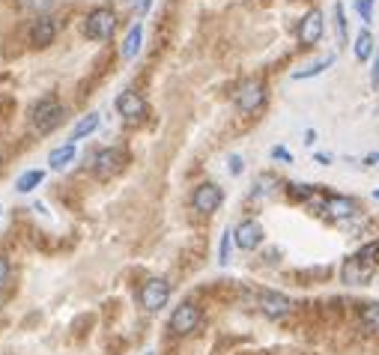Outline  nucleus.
<instances>
[{
  "mask_svg": "<svg viewBox=\"0 0 379 355\" xmlns=\"http://www.w3.org/2000/svg\"><path fill=\"white\" fill-rule=\"evenodd\" d=\"M60 123H63V107H60L54 96L39 98L33 105V111H30V125H33V132H39V135L54 132Z\"/></svg>",
  "mask_w": 379,
  "mask_h": 355,
  "instance_id": "obj_1",
  "label": "nucleus"
},
{
  "mask_svg": "<svg viewBox=\"0 0 379 355\" xmlns=\"http://www.w3.org/2000/svg\"><path fill=\"white\" fill-rule=\"evenodd\" d=\"M114 31H117V15H114V9H108V6H96L93 12L84 18V36L93 39V42L111 39Z\"/></svg>",
  "mask_w": 379,
  "mask_h": 355,
  "instance_id": "obj_2",
  "label": "nucleus"
},
{
  "mask_svg": "<svg viewBox=\"0 0 379 355\" xmlns=\"http://www.w3.org/2000/svg\"><path fill=\"white\" fill-rule=\"evenodd\" d=\"M233 102L242 114L260 111L263 102H266V84L260 81V78H248V81L239 84V90L233 93Z\"/></svg>",
  "mask_w": 379,
  "mask_h": 355,
  "instance_id": "obj_3",
  "label": "nucleus"
},
{
  "mask_svg": "<svg viewBox=\"0 0 379 355\" xmlns=\"http://www.w3.org/2000/svg\"><path fill=\"white\" fill-rule=\"evenodd\" d=\"M137 299H141V308L144 311H162L167 302H171V284L165 278H149L141 284V293H137Z\"/></svg>",
  "mask_w": 379,
  "mask_h": 355,
  "instance_id": "obj_4",
  "label": "nucleus"
},
{
  "mask_svg": "<svg viewBox=\"0 0 379 355\" xmlns=\"http://www.w3.org/2000/svg\"><path fill=\"white\" fill-rule=\"evenodd\" d=\"M373 272H376V263H367L364 257L353 254V257H346L341 266V281L346 287H364V284H371Z\"/></svg>",
  "mask_w": 379,
  "mask_h": 355,
  "instance_id": "obj_5",
  "label": "nucleus"
},
{
  "mask_svg": "<svg viewBox=\"0 0 379 355\" xmlns=\"http://www.w3.org/2000/svg\"><path fill=\"white\" fill-rule=\"evenodd\" d=\"M201 320H203V313H201V308H197L194 302H183L179 308H174V313H171V331L174 334H179V338H185V334H192V331H197V325H201Z\"/></svg>",
  "mask_w": 379,
  "mask_h": 355,
  "instance_id": "obj_6",
  "label": "nucleus"
},
{
  "mask_svg": "<svg viewBox=\"0 0 379 355\" xmlns=\"http://www.w3.org/2000/svg\"><path fill=\"white\" fill-rule=\"evenodd\" d=\"M257 308H260L266 320H284L293 313V299L278 290H263L260 299H257Z\"/></svg>",
  "mask_w": 379,
  "mask_h": 355,
  "instance_id": "obj_7",
  "label": "nucleus"
},
{
  "mask_svg": "<svg viewBox=\"0 0 379 355\" xmlns=\"http://www.w3.org/2000/svg\"><path fill=\"white\" fill-rule=\"evenodd\" d=\"M123 164H126V153L119 150V146H105V150H99L93 155V173L99 180H111V176H117L123 171Z\"/></svg>",
  "mask_w": 379,
  "mask_h": 355,
  "instance_id": "obj_8",
  "label": "nucleus"
},
{
  "mask_svg": "<svg viewBox=\"0 0 379 355\" xmlns=\"http://www.w3.org/2000/svg\"><path fill=\"white\" fill-rule=\"evenodd\" d=\"M221 203H224V191L218 189L215 182H201L192 191V206H194V212H201V215L218 212V206Z\"/></svg>",
  "mask_w": 379,
  "mask_h": 355,
  "instance_id": "obj_9",
  "label": "nucleus"
},
{
  "mask_svg": "<svg viewBox=\"0 0 379 355\" xmlns=\"http://www.w3.org/2000/svg\"><path fill=\"white\" fill-rule=\"evenodd\" d=\"M233 239H236V245H239L242 251H254V248H260L263 239H266L263 224H260V221H254V218L239 221V224H236V230H233Z\"/></svg>",
  "mask_w": 379,
  "mask_h": 355,
  "instance_id": "obj_10",
  "label": "nucleus"
},
{
  "mask_svg": "<svg viewBox=\"0 0 379 355\" xmlns=\"http://www.w3.org/2000/svg\"><path fill=\"white\" fill-rule=\"evenodd\" d=\"M323 33H326V18H323L320 9H311V12L298 21V42L305 48H311V45L320 42Z\"/></svg>",
  "mask_w": 379,
  "mask_h": 355,
  "instance_id": "obj_11",
  "label": "nucleus"
},
{
  "mask_svg": "<svg viewBox=\"0 0 379 355\" xmlns=\"http://www.w3.org/2000/svg\"><path fill=\"white\" fill-rule=\"evenodd\" d=\"M30 45L33 48H48V45H54V39H57V24H54V18H48V15H39L33 24H30Z\"/></svg>",
  "mask_w": 379,
  "mask_h": 355,
  "instance_id": "obj_12",
  "label": "nucleus"
},
{
  "mask_svg": "<svg viewBox=\"0 0 379 355\" xmlns=\"http://www.w3.org/2000/svg\"><path fill=\"white\" fill-rule=\"evenodd\" d=\"M323 212H328V218H335V221H346V218H355L358 215V203L346 194H332L323 203Z\"/></svg>",
  "mask_w": 379,
  "mask_h": 355,
  "instance_id": "obj_13",
  "label": "nucleus"
},
{
  "mask_svg": "<svg viewBox=\"0 0 379 355\" xmlns=\"http://www.w3.org/2000/svg\"><path fill=\"white\" fill-rule=\"evenodd\" d=\"M117 114L126 116V120H141V116L146 114V102L141 98V93L123 90L117 96Z\"/></svg>",
  "mask_w": 379,
  "mask_h": 355,
  "instance_id": "obj_14",
  "label": "nucleus"
},
{
  "mask_svg": "<svg viewBox=\"0 0 379 355\" xmlns=\"http://www.w3.org/2000/svg\"><path fill=\"white\" fill-rule=\"evenodd\" d=\"M353 54H355V60H362V63L373 60L376 48H373V33L367 31V27H362V31L355 33V39H353Z\"/></svg>",
  "mask_w": 379,
  "mask_h": 355,
  "instance_id": "obj_15",
  "label": "nucleus"
},
{
  "mask_svg": "<svg viewBox=\"0 0 379 355\" xmlns=\"http://www.w3.org/2000/svg\"><path fill=\"white\" fill-rule=\"evenodd\" d=\"M328 66H335V54H326V57H320V60L308 63V66H302V69H296V72H293L290 78H293V81H308V78L323 75Z\"/></svg>",
  "mask_w": 379,
  "mask_h": 355,
  "instance_id": "obj_16",
  "label": "nucleus"
},
{
  "mask_svg": "<svg viewBox=\"0 0 379 355\" xmlns=\"http://www.w3.org/2000/svg\"><path fill=\"white\" fill-rule=\"evenodd\" d=\"M141 42H144V27L135 24L123 39V60H135L137 51H141Z\"/></svg>",
  "mask_w": 379,
  "mask_h": 355,
  "instance_id": "obj_17",
  "label": "nucleus"
},
{
  "mask_svg": "<svg viewBox=\"0 0 379 355\" xmlns=\"http://www.w3.org/2000/svg\"><path fill=\"white\" fill-rule=\"evenodd\" d=\"M358 325H362L367 334H379V302L364 304L362 313H358Z\"/></svg>",
  "mask_w": 379,
  "mask_h": 355,
  "instance_id": "obj_18",
  "label": "nucleus"
},
{
  "mask_svg": "<svg viewBox=\"0 0 379 355\" xmlns=\"http://www.w3.org/2000/svg\"><path fill=\"white\" fill-rule=\"evenodd\" d=\"M75 159V144H63L57 146V150H51V155H48V164H51V171H63V167H69Z\"/></svg>",
  "mask_w": 379,
  "mask_h": 355,
  "instance_id": "obj_19",
  "label": "nucleus"
},
{
  "mask_svg": "<svg viewBox=\"0 0 379 355\" xmlns=\"http://www.w3.org/2000/svg\"><path fill=\"white\" fill-rule=\"evenodd\" d=\"M96 129H99V114L93 111V114H87V116H81V120H78V125L72 129V137H69V144L84 141V137H90Z\"/></svg>",
  "mask_w": 379,
  "mask_h": 355,
  "instance_id": "obj_20",
  "label": "nucleus"
},
{
  "mask_svg": "<svg viewBox=\"0 0 379 355\" xmlns=\"http://www.w3.org/2000/svg\"><path fill=\"white\" fill-rule=\"evenodd\" d=\"M45 180V171H24L22 176L15 180V191H22V194H30L33 189H39Z\"/></svg>",
  "mask_w": 379,
  "mask_h": 355,
  "instance_id": "obj_21",
  "label": "nucleus"
},
{
  "mask_svg": "<svg viewBox=\"0 0 379 355\" xmlns=\"http://www.w3.org/2000/svg\"><path fill=\"white\" fill-rule=\"evenodd\" d=\"M335 21H337V36H341V42L346 45V42H350V27H346V9H344V3H335Z\"/></svg>",
  "mask_w": 379,
  "mask_h": 355,
  "instance_id": "obj_22",
  "label": "nucleus"
},
{
  "mask_svg": "<svg viewBox=\"0 0 379 355\" xmlns=\"http://www.w3.org/2000/svg\"><path fill=\"white\" fill-rule=\"evenodd\" d=\"M353 6H355V12L364 24L373 21V0H353Z\"/></svg>",
  "mask_w": 379,
  "mask_h": 355,
  "instance_id": "obj_23",
  "label": "nucleus"
},
{
  "mask_svg": "<svg viewBox=\"0 0 379 355\" xmlns=\"http://www.w3.org/2000/svg\"><path fill=\"white\" fill-rule=\"evenodd\" d=\"M233 242H236L233 233L224 230V236H221V248H218V263H221V266L230 263V245H233Z\"/></svg>",
  "mask_w": 379,
  "mask_h": 355,
  "instance_id": "obj_24",
  "label": "nucleus"
},
{
  "mask_svg": "<svg viewBox=\"0 0 379 355\" xmlns=\"http://www.w3.org/2000/svg\"><path fill=\"white\" fill-rule=\"evenodd\" d=\"M272 159L290 164V162H293V153H290V150H284V146H272Z\"/></svg>",
  "mask_w": 379,
  "mask_h": 355,
  "instance_id": "obj_25",
  "label": "nucleus"
},
{
  "mask_svg": "<svg viewBox=\"0 0 379 355\" xmlns=\"http://www.w3.org/2000/svg\"><path fill=\"white\" fill-rule=\"evenodd\" d=\"M371 87L379 90V51L373 54V66H371Z\"/></svg>",
  "mask_w": 379,
  "mask_h": 355,
  "instance_id": "obj_26",
  "label": "nucleus"
},
{
  "mask_svg": "<svg viewBox=\"0 0 379 355\" xmlns=\"http://www.w3.org/2000/svg\"><path fill=\"white\" fill-rule=\"evenodd\" d=\"M149 6H153V0H132V9H135L137 15H146Z\"/></svg>",
  "mask_w": 379,
  "mask_h": 355,
  "instance_id": "obj_27",
  "label": "nucleus"
},
{
  "mask_svg": "<svg viewBox=\"0 0 379 355\" xmlns=\"http://www.w3.org/2000/svg\"><path fill=\"white\" fill-rule=\"evenodd\" d=\"M230 173L233 176L242 173V155H230Z\"/></svg>",
  "mask_w": 379,
  "mask_h": 355,
  "instance_id": "obj_28",
  "label": "nucleus"
},
{
  "mask_svg": "<svg viewBox=\"0 0 379 355\" xmlns=\"http://www.w3.org/2000/svg\"><path fill=\"white\" fill-rule=\"evenodd\" d=\"M6 278H9V260L0 254V284H6Z\"/></svg>",
  "mask_w": 379,
  "mask_h": 355,
  "instance_id": "obj_29",
  "label": "nucleus"
},
{
  "mask_svg": "<svg viewBox=\"0 0 379 355\" xmlns=\"http://www.w3.org/2000/svg\"><path fill=\"white\" fill-rule=\"evenodd\" d=\"M314 141H317V132H314V129H308V132H305V144H308V146H314Z\"/></svg>",
  "mask_w": 379,
  "mask_h": 355,
  "instance_id": "obj_30",
  "label": "nucleus"
},
{
  "mask_svg": "<svg viewBox=\"0 0 379 355\" xmlns=\"http://www.w3.org/2000/svg\"><path fill=\"white\" fill-rule=\"evenodd\" d=\"M376 162H379V155H376V153H371V155H367V159H364V167H373Z\"/></svg>",
  "mask_w": 379,
  "mask_h": 355,
  "instance_id": "obj_31",
  "label": "nucleus"
},
{
  "mask_svg": "<svg viewBox=\"0 0 379 355\" xmlns=\"http://www.w3.org/2000/svg\"><path fill=\"white\" fill-rule=\"evenodd\" d=\"M314 159H317V162H320V164H328V162H332V155H326V153H317V155H314Z\"/></svg>",
  "mask_w": 379,
  "mask_h": 355,
  "instance_id": "obj_32",
  "label": "nucleus"
},
{
  "mask_svg": "<svg viewBox=\"0 0 379 355\" xmlns=\"http://www.w3.org/2000/svg\"><path fill=\"white\" fill-rule=\"evenodd\" d=\"M373 197H376V200H379V189H376V191H373Z\"/></svg>",
  "mask_w": 379,
  "mask_h": 355,
  "instance_id": "obj_33",
  "label": "nucleus"
},
{
  "mask_svg": "<svg viewBox=\"0 0 379 355\" xmlns=\"http://www.w3.org/2000/svg\"><path fill=\"white\" fill-rule=\"evenodd\" d=\"M146 355H153V352H146Z\"/></svg>",
  "mask_w": 379,
  "mask_h": 355,
  "instance_id": "obj_34",
  "label": "nucleus"
},
{
  "mask_svg": "<svg viewBox=\"0 0 379 355\" xmlns=\"http://www.w3.org/2000/svg\"><path fill=\"white\" fill-rule=\"evenodd\" d=\"M0 212H3V209H0Z\"/></svg>",
  "mask_w": 379,
  "mask_h": 355,
  "instance_id": "obj_35",
  "label": "nucleus"
}]
</instances>
